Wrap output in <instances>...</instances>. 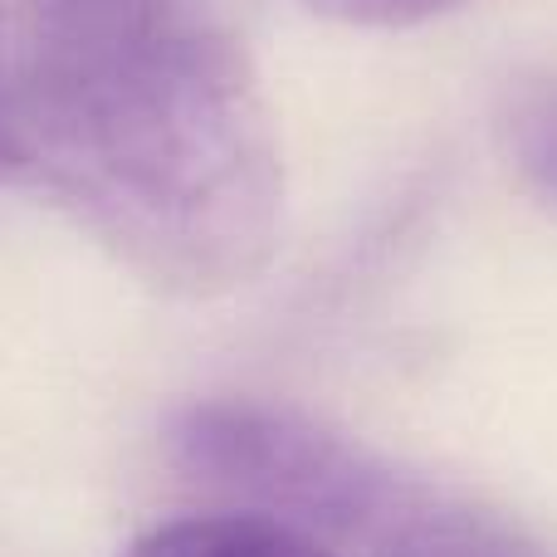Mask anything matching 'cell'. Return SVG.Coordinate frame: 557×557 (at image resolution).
Segmentation results:
<instances>
[{"instance_id":"obj_1","label":"cell","mask_w":557,"mask_h":557,"mask_svg":"<svg viewBox=\"0 0 557 557\" xmlns=\"http://www.w3.org/2000/svg\"><path fill=\"white\" fill-rule=\"evenodd\" d=\"M5 113L20 166L143 284L221 298L264 274L284 162L231 35L152 0H74Z\"/></svg>"},{"instance_id":"obj_2","label":"cell","mask_w":557,"mask_h":557,"mask_svg":"<svg viewBox=\"0 0 557 557\" xmlns=\"http://www.w3.org/2000/svg\"><path fill=\"white\" fill-rule=\"evenodd\" d=\"M176 470L221 494L255 504V513L367 543L406 474L372 450L313 425L308 416L264 401H191L166 425Z\"/></svg>"},{"instance_id":"obj_3","label":"cell","mask_w":557,"mask_h":557,"mask_svg":"<svg viewBox=\"0 0 557 557\" xmlns=\"http://www.w3.org/2000/svg\"><path fill=\"white\" fill-rule=\"evenodd\" d=\"M372 557H548L529 533L465 499L406 480L367 539Z\"/></svg>"},{"instance_id":"obj_4","label":"cell","mask_w":557,"mask_h":557,"mask_svg":"<svg viewBox=\"0 0 557 557\" xmlns=\"http://www.w3.org/2000/svg\"><path fill=\"white\" fill-rule=\"evenodd\" d=\"M123 557H333L274 513H206L143 533Z\"/></svg>"},{"instance_id":"obj_5","label":"cell","mask_w":557,"mask_h":557,"mask_svg":"<svg viewBox=\"0 0 557 557\" xmlns=\"http://www.w3.org/2000/svg\"><path fill=\"white\" fill-rule=\"evenodd\" d=\"M504 143L519 176L557 206V78L529 84L504 108Z\"/></svg>"},{"instance_id":"obj_6","label":"cell","mask_w":557,"mask_h":557,"mask_svg":"<svg viewBox=\"0 0 557 557\" xmlns=\"http://www.w3.org/2000/svg\"><path fill=\"white\" fill-rule=\"evenodd\" d=\"M304 5L318 10V15L347 20V25L396 29V25H421L431 15H445V10L465 5V0H304Z\"/></svg>"},{"instance_id":"obj_7","label":"cell","mask_w":557,"mask_h":557,"mask_svg":"<svg viewBox=\"0 0 557 557\" xmlns=\"http://www.w3.org/2000/svg\"><path fill=\"white\" fill-rule=\"evenodd\" d=\"M10 166H20V152H15V133H10V113H5V103H0V176H5Z\"/></svg>"},{"instance_id":"obj_8","label":"cell","mask_w":557,"mask_h":557,"mask_svg":"<svg viewBox=\"0 0 557 557\" xmlns=\"http://www.w3.org/2000/svg\"><path fill=\"white\" fill-rule=\"evenodd\" d=\"M54 5H74V0H54Z\"/></svg>"}]
</instances>
